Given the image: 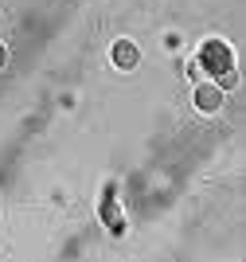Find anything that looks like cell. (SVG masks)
<instances>
[{
    "label": "cell",
    "mask_w": 246,
    "mask_h": 262,
    "mask_svg": "<svg viewBox=\"0 0 246 262\" xmlns=\"http://www.w3.org/2000/svg\"><path fill=\"white\" fill-rule=\"evenodd\" d=\"M8 67V51H4V43H0V71Z\"/></svg>",
    "instance_id": "obj_4"
},
{
    "label": "cell",
    "mask_w": 246,
    "mask_h": 262,
    "mask_svg": "<svg viewBox=\"0 0 246 262\" xmlns=\"http://www.w3.org/2000/svg\"><path fill=\"white\" fill-rule=\"evenodd\" d=\"M109 59H114V67H121V71H133V67L141 63V51H137V43L118 39V43L109 47Z\"/></svg>",
    "instance_id": "obj_2"
},
{
    "label": "cell",
    "mask_w": 246,
    "mask_h": 262,
    "mask_svg": "<svg viewBox=\"0 0 246 262\" xmlns=\"http://www.w3.org/2000/svg\"><path fill=\"white\" fill-rule=\"evenodd\" d=\"M195 106L204 110V114H215V110L223 106V90L215 86V82H204V86H195Z\"/></svg>",
    "instance_id": "obj_3"
},
{
    "label": "cell",
    "mask_w": 246,
    "mask_h": 262,
    "mask_svg": "<svg viewBox=\"0 0 246 262\" xmlns=\"http://www.w3.org/2000/svg\"><path fill=\"white\" fill-rule=\"evenodd\" d=\"M199 71H207V75H223V71H231V47L223 43V39H207L204 47H199Z\"/></svg>",
    "instance_id": "obj_1"
}]
</instances>
